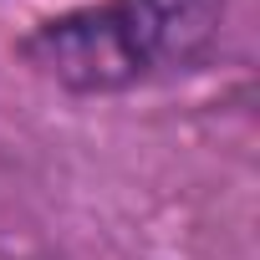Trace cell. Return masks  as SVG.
<instances>
[{"mask_svg": "<svg viewBox=\"0 0 260 260\" xmlns=\"http://www.w3.org/2000/svg\"><path fill=\"white\" fill-rule=\"evenodd\" d=\"M224 26V0H92L41 21L21 56L56 87L112 97L194 72Z\"/></svg>", "mask_w": 260, "mask_h": 260, "instance_id": "obj_1", "label": "cell"}]
</instances>
